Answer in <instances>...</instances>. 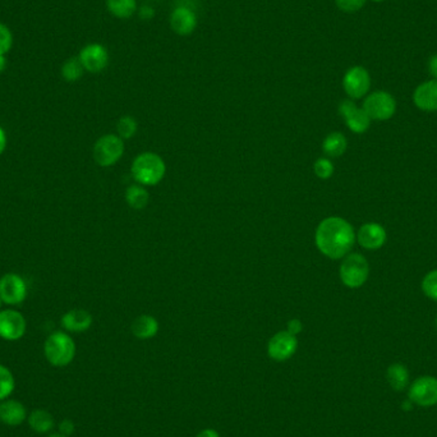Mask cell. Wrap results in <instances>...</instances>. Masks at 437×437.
<instances>
[{
  "mask_svg": "<svg viewBox=\"0 0 437 437\" xmlns=\"http://www.w3.org/2000/svg\"><path fill=\"white\" fill-rule=\"evenodd\" d=\"M422 290L426 297L437 302V270H432L422 280Z\"/></svg>",
  "mask_w": 437,
  "mask_h": 437,
  "instance_id": "obj_28",
  "label": "cell"
},
{
  "mask_svg": "<svg viewBox=\"0 0 437 437\" xmlns=\"http://www.w3.org/2000/svg\"><path fill=\"white\" fill-rule=\"evenodd\" d=\"M6 68V58L4 54H0V73H3Z\"/></svg>",
  "mask_w": 437,
  "mask_h": 437,
  "instance_id": "obj_38",
  "label": "cell"
},
{
  "mask_svg": "<svg viewBox=\"0 0 437 437\" xmlns=\"http://www.w3.org/2000/svg\"><path fill=\"white\" fill-rule=\"evenodd\" d=\"M316 246L327 257L339 259L345 257L356 242L354 229L339 216H330L319 224L316 230Z\"/></svg>",
  "mask_w": 437,
  "mask_h": 437,
  "instance_id": "obj_1",
  "label": "cell"
},
{
  "mask_svg": "<svg viewBox=\"0 0 437 437\" xmlns=\"http://www.w3.org/2000/svg\"><path fill=\"white\" fill-rule=\"evenodd\" d=\"M74 432V423L71 419H63L59 423V433L63 436L69 437Z\"/></svg>",
  "mask_w": 437,
  "mask_h": 437,
  "instance_id": "obj_33",
  "label": "cell"
},
{
  "mask_svg": "<svg viewBox=\"0 0 437 437\" xmlns=\"http://www.w3.org/2000/svg\"><path fill=\"white\" fill-rule=\"evenodd\" d=\"M169 25L173 32L179 36H190L197 29V14L188 6H177L170 13Z\"/></svg>",
  "mask_w": 437,
  "mask_h": 437,
  "instance_id": "obj_14",
  "label": "cell"
},
{
  "mask_svg": "<svg viewBox=\"0 0 437 437\" xmlns=\"http://www.w3.org/2000/svg\"><path fill=\"white\" fill-rule=\"evenodd\" d=\"M16 386L13 374L6 366L0 364V401H6L9 398Z\"/></svg>",
  "mask_w": 437,
  "mask_h": 437,
  "instance_id": "obj_26",
  "label": "cell"
},
{
  "mask_svg": "<svg viewBox=\"0 0 437 437\" xmlns=\"http://www.w3.org/2000/svg\"><path fill=\"white\" fill-rule=\"evenodd\" d=\"M13 35L8 26L0 24V54H8L12 49Z\"/></svg>",
  "mask_w": 437,
  "mask_h": 437,
  "instance_id": "obj_30",
  "label": "cell"
},
{
  "mask_svg": "<svg viewBox=\"0 0 437 437\" xmlns=\"http://www.w3.org/2000/svg\"><path fill=\"white\" fill-rule=\"evenodd\" d=\"M427 66H428V72L433 77V80H437V54L430 58Z\"/></svg>",
  "mask_w": 437,
  "mask_h": 437,
  "instance_id": "obj_35",
  "label": "cell"
},
{
  "mask_svg": "<svg viewBox=\"0 0 437 437\" xmlns=\"http://www.w3.org/2000/svg\"><path fill=\"white\" fill-rule=\"evenodd\" d=\"M138 17L142 19V21H151V19H154L155 12L154 8L151 6H142L141 8H138Z\"/></svg>",
  "mask_w": 437,
  "mask_h": 437,
  "instance_id": "obj_32",
  "label": "cell"
},
{
  "mask_svg": "<svg viewBox=\"0 0 437 437\" xmlns=\"http://www.w3.org/2000/svg\"><path fill=\"white\" fill-rule=\"evenodd\" d=\"M0 301H1V299H0Z\"/></svg>",
  "mask_w": 437,
  "mask_h": 437,
  "instance_id": "obj_42",
  "label": "cell"
},
{
  "mask_svg": "<svg viewBox=\"0 0 437 437\" xmlns=\"http://www.w3.org/2000/svg\"><path fill=\"white\" fill-rule=\"evenodd\" d=\"M436 327H437V316H436Z\"/></svg>",
  "mask_w": 437,
  "mask_h": 437,
  "instance_id": "obj_41",
  "label": "cell"
},
{
  "mask_svg": "<svg viewBox=\"0 0 437 437\" xmlns=\"http://www.w3.org/2000/svg\"><path fill=\"white\" fill-rule=\"evenodd\" d=\"M196 437H220V435L212 428H205Z\"/></svg>",
  "mask_w": 437,
  "mask_h": 437,
  "instance_id": "obj_37",
  "label": "cell"
},
{
  "mask_svg": "<svg viewBox=\"0 0 437 437\" xmlns=\"http://www.w3.org/2000/svg\"><path fill=\"white\" fill-rule=\"evenodd\" d=\"M303 325L302 322L299 320H297V319H293V320H290L288 322V325H287V331L290 334H293V335H298V334L302 331Z\"/></svg>",
  "mask_w": 437,
  "mask_h": 437,
  "instance_id": "obj_34",
  "label": "cell"
},
{
  "mask_svg": "<svg viewBox=\"0 0 437 437\" xmlns=\"http://www.w3.org/2000/svg\"><path fill=\"white\" fill-rule=\"evenodd\" d=\"M118 135L122 140H130L137 132V122L130 115H124L118 120L117 124Z\"/></svg>",
  "mask_w": 437,
  "mask_h": 437,
  "instance_id": "obj_27",
  "label": "cell"
},
{
  "mask_svg": "<svg viewBox=\"0 0 437 437\" xmlns=\"http://www.w3.org/2000/svg\"><path fill=\"white\" fill-rule=\"evenodd\" d=\"M27 418L26 406L19 401L8 399L0 404V421L6 426L22 425Z\"/></svg>",
  "mask_w": 437,
  "mask_h": 437,
  "instance_id": "obj_17",
  "label": "cell"
},
{
  "mask_svg": "<svg viewBox=\"0 0 437 437\" xmlns=\"http://www.w3.org/2000/svg\"><path fill=\"white\" fill-rule=\"evenodd\" d=\"M49 437H67V436H63V435H61V433H56V435H51V436Z\"/></svg>",
  "mask_w": 437,
  "mask_h": 437,
  "instance_id": "obj_39",
  "label": "cell"
},
{
  "mask_svg": "<svg viewBox=\"0 0 437 437\" xmlns=\"http://www.w3.org/2000/svg\"><path fill=\"white\" fill-rule=\"evenodd\" d=\"M386 376H388V381L391 385V388L398 391L404 390L409 381V372L404 364H391L388 369Z\"/></svg>",
  "mask_w": 437,
  "mask_h": 437,
  "instance_id": "obj_23",
  "label": "cell"
},
{
  "mask_svg": "<svg viewBox=\"0 0 437 437\" xmlns=\"http://www.w3.org/2000/svg\"><path fill=\"white\" fill-rule=\"evenodd\" d=\"M339 114L344 119L345 124L353 133H364L370 128L371 119L364 108H358L351 99L343 100L339 104Z\"/></svg>",
  "mask_w": 437,
  "mask_h": 437,
  "instance_id": "obj_9",
  "label": "cell"
},
{
  "mask_svg": "<svg viewBox=\"0 0 437 437\" xmlns=\"http://www.w3.org/2000/svg\"><path fill=\"white\" fill-rule=\"evenodd\" d=\"M82 67L90 73H100L109 64V51L99 43H88L78 54Z\"/></svg>",
  "mask_w": 437,
  "mask_h": 437,
  "instance_id": "obj_10",
  "label": "cell"
},
{
  "mask_svg": "<svg viewBox=\"0 0 437 437\" xmlns=\"http://www.w3.org/2000/svg\"><path fill=\"white\" fill-rule=\"evenodd\" d=\"M339 274L345 287L354 289L367 282L370 275V265L362 255L351 253L343 259Z\"/></svg>",
  "mask_w": 437,
  "mask_h": 437,
  "instance_id": "obj_4",
  "label": "cell"
},
{
  "mask_svg": "<svg viewBox=\"0 0 437 437\" xmlns=\"http://www.w3.org/2000/svg\"><path fill=\"white\" fill-rule=\"evenodd\" d=\"M148 192L142 185H130L125 192V201L132 209H145L148 203Z\"/></svg>",
  "mask_w": 437,
  "mask_h": 437,
  "instance_id": "obj_24",
  "label": "cell"
},
{
  "mask_svg": "<svg viewBox=\"0 0 437 437\" xmlns=\"http://www.w3.org/2000/svg\"><path fill=\"white\" fill-rule=\"evenodd\" d=\"M6 148V130L0 127V155L4 153Z\"/></svg>",
  "mask_w": 437,
  "mask_h": 437,
  "instance_id": "obj_36",
  "label": "cell"
},
{
  "mask_svg": "<svg viewBox=\"0 0 437 437\" xmlns=\"http://www.w3.org/2000/svg\"><path fill=\"white\" fill-rule=\"evenodd\" d=\"M298 348V340L296 335L285 331L275 334L269 341L267 353L270 358L277 362H284L293 357Z\"/></svg>",
  "mask_w": 437,
  "mask_h": 437,
  "instance_id": "obj_13",
  "label": "cell"
},
{
  "mask_svg": "<svg viewBox=\"0 0 437 437\" xmlns=\"http://www.w3.org/2000/svg\"><path fill=\"white\" fill-rule=\"evenodd\" d=\"M26 329V319L19 311L4 309L0 312V338L16 341L25 335Z\"/></svg>",
  "mask_w": 437,
  "mask_h": 437,
  "instance_id": "obj_11",
  "label": "cell"
},
{
  "mask_svg": "<svg viewBox=\"0 0 437 437\" xmlns=\"http://www.w3.org/2000/svg\"><path fill=\"white\" fill-rule=\"evenodd\" d=\"M27 297V285L17 274H6L0 279V299L6 304H19Z\"/></svg>",
  "mask_w": 437,
  "mask_h": 437,
  "instance_id": "obj_12",
  "label": "cell"
},
{
  "mask_svg": "<svg viewBox=\"0 0 437 437\" xmlns=\"http://www.w3.org/2000/svg\"><path fill=\"white\" fill-rule=\"evenodd\" d=\"M123 153V140L117 135H103L93 146V159L100 167L114 165L122 158Z\"/></svg>",
  "mask_w": 437,
  "mask_h": 437,
  "instance_id": "obj_5",
  "label": "cell"
},
{
  "mask_svg": "<svg viewBox=\"0 0 437 437\" xmlns=\"http://www.w3.org/2000/svg\"><path fill=\"white\" fill-rule=\"evenodd\" d=\"M343 88L351 100L362 99L370 91V72L362 66L349 68L343 77Z\"/></svg>",
  "mask_w": 437,
  "mask_h": 437,
  "instance_id": "obj_7",
  "label": "cell"
},
{
  "mask_svg": "<svg viewBox=\"0 0 437 437\" xmlns=\"http://www.w3.org/2000/svg\"><path fill=\"white\" fill-rule=\"evenodd\" d=\"M386 238H388L386 230L377 222L364 224L359 228L357 233L358 243L370 251L381 248L385 245Z\"/></svg>",
  "mask_w": 437,
  "mask_h": 437,
  "instance_id": "obj_15",
  "label": "cell"
},
{
  "mask_svg": "<svg viewBox=\"0 0 437 437\" xmlns=\"http://www.w3.org/2000/svg\"><path fill=\"white\" fill-rule=\"evenodd\" d=\"M372 1H375V3H382V1H385V0H372Z\"/></svg>",
  "mask_w": 437,
  "mask_h": 437,
  "instance_id": "obj_40",
  "label": "cell"
},
{
  "mask_svg": "<svg viewBox=\"0 0 437 437\" xmlns=\"http://www.w3.org/2000/svg\"><path fill=\"white\" fill-rule=\"evenodd\" d=\"M106 8L115 19H130L138 11L137 0H106Z\"/></svg>",
  "mask_w": 437,
  "mask_h": 437,
  "instance_id": "obj_20",
  "label": "cell"
},
{
  "mask_svg": "<svg viewBox=\"0 0 437 437\" xmlns=\"http://www.w3.org/2000/svg\"><path fill=\"white\" fill-rule=\"evenodd\" d=\"M29 423L34 431L37 433H46L54 427V418L49 412L43 409H36L30 414Z\"/></svg>",
  "mask_w": 437,
  "mask_h": 437,
  "instance_id": "obj_22",
  "label": "cell"
},
{
  "mask_svg": "<svg viewBox=\"0 0 437 437\" xmlns=\"http://www.w3.org/2000/svg\"><path fill=\"white\" fill-rule=\"evenodd\" d=\"M409 401L419 406L437 404V379L432 376H422L413 382L409 388Z\"/></svg>",
  "mask_w": 437,
  "mask_h": 437,
  "instance_id": "obj_8",
  "label": "cell"
},
{
  "mask_svg": "<svg viewBox=\"0 0 437 437\" xmlns=\"http://www.w3.org/2000/svg\"><path fill=\"white\" fill-rule=\"evenodd\" d=\"M314 174L320 179L331 178L334 174V164L327 158H320L314 165Z\"/></svg>",
  "mask_w": 437,
  "mask_h": 437,
  "instance_id": "obj_29",
  "label": "cell"
},
{
  "mask_svg": "<svg viewBox=\"0 0 437 437\" xmlns=\"http://www.w3.org/2000/svg\"><path fill=\"white\" fill-rule=\"evenodd\" d=\"M85 68L82 67L78 56L77 58H71L66 62L63 63L62 66V77L67 82H76L80 80L83 76Z\"/></svg>",
  "mask_w": 437,
  "mask_h": 437,
  "instance_id": "obj_25",
  "label": "cell"
},
{
  "mask_svg": "<svg viewBox=\"0 0 437 437\" xmlns=\"http://www.w3.org/2000/svg\"><path fill=\"white\" fill-rule=\"evenodd\" d=\"M348 148V142L343 133L333 132L327 135V138L322 142V150L329 158H340L344 154Z\"/></svg>",
  "mask_w": 437,
  "mask_h": 437,
  "instance_id": "obj_21",
  "label": "cell"
},
{
  "mask_svg": "<svg viewBox=\"0 0 437 437\" xmlns=\"http://www.w3.org/2000/svg\"><path fill=\"white\" fill-rule=\"evenodd\" d=\"M158 331H159V322L150 314H142L132 324V333L135 338L142 340L154 338Z\"/></svg>",
  "mask_w": 437,
  "mask_h": 437,
  "instance_id": "obj_19",
  "label": "cell"
},
{
  "mask_svg": "<svg viewBox=\"0 0 437 437\" xmlns=\"http://www.w3.org/2000/svg\"><path fill=\"white\" fill-rule=\"evenodd\" d=\"M367 0H335L339 11L344 13H356L366 6Z\"/></svg>",
  "mask_w": 437,
  "mask_h": 437,
  "instance_id": "obj_31",
  "label": "cell"
},
{
  "mask_svg": "<svg viewBox=\"0 0 437 437\" xmlns=\"http://www.w3.org/2000/svg\"><path fill=\"white\" fill-rule=\"evenodd\" d=\"M93 325V316L85 309H71L62 317V327L71 333H83Z\"/></svg>",
  "mask_w": 437,
  "mask_h": 437,
  "instance_id": "obj_18",
  "label": "cell"
},
{
  "mask_svg": "<svg viewBox=\"0 0 437 437\" xmlns=\"http://www.w3.org/2000/svg\"><path fill=\"white\" fill-rule=\"evenodd\" d=\"M133 178L143 185H155L160 183L167 168L159 155L154 153H143L135 158L132 164Z\"/></svg>",
  "mask_w": 437,
  "mask_h": 437,
  "instance_id": "obj_2",
  "label": "cell"
},
{
  "mask_svg": "<svg viewBox=\"0 0 437 437\" xmlns=\"http://www.w3.org/2000/svg\"><path fill=\"white\" fill-rule=\"evenodd\" d=\"M413 103L419 110L437 111V80L421 83L413 93Z\"/></svg>",
  "mask_w": 437,
  "mask_h": 437,
  "instance_id": "obj_16",
  "label": "cell"
},
{
  "mask_svg": "<svg viewBox=\"0 0 437 437\" xmlns=\"http://www.w3.org/2000/svg\"><path fill=\"white\" fill-rule=\"evenodd\" d=\"M362 108L371 120H388L396 111V101L391 93L375 91L364 99Z\"/></svg>",
  "mask_w": 437,
  "mask_h": 437,
  "instance_id": "obj_6",
  "label": "cell"
},
{
  "mask_svg": "<svg viewBox=\"0 0 437 437\" xmlns=\"http://www.w3.org/2000/svg\"><path fill=\"white\" fill-rule=\"evenodd\" d=\"M45 357L54 367H66L73 361L76 344L73 339L63 331H56L46 339L43 345Z\"/></svg>",
  "mask_w": 437,
  "mask_h": 437,
  "instance_id": "obj_3",
  "label": "cell"
}]
</instances>
